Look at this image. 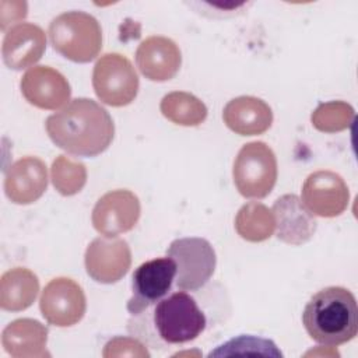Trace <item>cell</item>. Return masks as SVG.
<instances>
[{
	"label": "cell",
	"mask_w": 358,
	"mask_h": 358,
	"mask_svg": "<svg viewBox=\"0 0 358 358\" xmlns=\"http://www.w3.org/2000/svg\"><path fill=\"white\" fill-rule=\"evenodd\" d=\"M50 140L78 157H95L112 143L115 124L105 108L90 98H76L46 119Z\"/></svg>",
	"instance_id": "1"
},
{
	"label": "cell",
	"mask_w": 358,
	"mask_h": 358,
	"mask_svg": "<svg viewBox=\"0 0 358 358\" xmlns=\"http://www.w3.org/2000/svg\"><path fill=\"white\" fill-rule=\"evenodd\" d=\"M302 323L312 340L336 347L352 340L358 333V306L351 291L326 287L306 303Z\"/></svg>",
	"instance_id": "2"
},
{
	"label": "cell",
	"mask_w": 358,
	"mask_h": 358,
	"mask_svg": "<svg viewBox=\"0 0 358 358\" xmlns=\"http://www.w3.org/2000/svg\"><path fill=\"white\" fill-rule=\"evenodd\" d=\"M49 41L63 57L76 63L94 60L102 48V29L91 14L67 11L49 24Z\"/></svg>",
	"instance_id": "3"
},
{
	"label": "cell",
	"mask_w": 358,
	"mask_h": 358,
	"mask_svg": "<svg viewBox=\"0 0 358 358\" xmlns=\"http://www.w3.org/2000/svg\"><path fill=\"white\" fill-rule=\"evenodd\" d=\"M154 324L164 341L183 344L197 338L204 331L207 320L194 298L179 291L157 303Z\"/></svg>",
	"instance_id": "4"
},
{
	"label": "cell",
	"mask_w": 358,
	"mask_h": 358,
	"mask_svg": "<svg viewBox=\"0 0 358 358\" xmlns=\"http://www.w3.org/2000/svg\"><path fill=\"white\" fill-rule=\"evenodd\" d=\"M234 183L238 192L248 199H263L277 182V158L263 141L245 144L232 168Z\"/></svg>",
	"instance_id": "5"
},
{
	"label": "cell",
	"mask_w": 358,
	"mask_h": 358,
	"mask_svg": "<svg viewBox=\"0 0 358 358\" xmlns=\"http://www.w3.org/2000/svg\"><path fill=\"white\" fill-rule=\"evenodd\" d=\"M166 256L176 264V287L182 291H197L211 278L217 257L214 248L204 238H179L166 249Z\"/></svg>",
	"instance_id": "6"
},
{
	"label": "cell",
	"mask_w": 358,
	"mask_h": 358,
	"mask_svg": "<svg viewBox=\"0 0 358 358\" xmlns=\"http://www.w3.org/2000/svg\"><path fill=\"white\" fill-rule=\"evenodd\" d=\"M92 87L103 103L126 106L138 92V76L126 56L106 53L94 66Z\"/></svg>",
	"instance_id": "7"
},
{
	"label": "cell",
	"mask_w": 358,
	"mask_h": 358,
	"mask_svg": "<svg viewBox=\"0 0 358 358\" xmlns=\"http://www.w3.org/2000/svg\"><path fill=\"white\" fill-rule=\"evenodd\" d=\"M39 309L48 323L57 327H70L78 323L85 313L84 291L71 278H53L41 294Z\"/></svg>",
	"instance_id": "8"
},
{
	"label": "cell",
	"mask_w": 358,
	"mask_h": 358,
	"mask_svg": "<svg viewBox=\"0 0 358 358\" xmlns=\"http://www.w3.org/2000/svg\"><path fill=\"white\" fill-rule=\"evenodd\" d=\"M176 275V264L171 257H158L140 264L131 277L133 295L127 310L138 315L155 302H159L171 289Z\"/></svg>",
	"instance_id": "9"
},
{
	"label": "cell",
	"mask_w": 358,
	"mask_h": 358,
	"mask_svg": "<svg viewBox=\"0 0 358 358\" xmlns=\"http://www.w3.org/2000/svg\"><path fill=\"white\" fill-rule=\"evenodd\" d=\"M141 214L138 197L126 189L105 193L92 210V225L103 236L115 238L134 228Z\"/></svg>",
	"instance_id": "10"
},
{
	"label": "cell",
	"mask_w": 358,
	"mask_h": 358,
	"mask_svg": "<svg viewBox=\"0 0 358 358\" xmlns=\"http://www.w3.org/2000/svg\"><path fill=\"white\" fill-rule=\"evenodd\" d=\"M350 192L344 179L333 171L310 173L302 186V203L319 217H337L348 206Z\"/></svg>",
	"instance_id": "11"
},
{
	"label": "cell",
	"mask_w": 358,
	"mask_h": 358,
	"mask_svg": "<svg viewBox=\"0 0 358 358\" xmlns=\"http://www.w3.org/2000/svg\"><path fill=\"white\" fill-rule=\"evenodd\" d=\"M88 275L101 284H113L123 278L131 264V252L126 241L119 238L94 239L84 256Z\"/></svg>",
	"instance_id": "12"
},
{
	"label": "cell",
	"mask_w": 358,
	"mask_h": 358,
	"mask_svg": "<svg viewBox=\"0 0 358 358\" xmlns=\"http://www.w3.org/2000/svg\"><path fill=\"white\" fill-rule=\"evenodd\" d=\"M21 92L34 106L56 110L70 101L67 78L49 66L31 67L21 78Z\"/></svg>",
	"instance_id": "13"
},
{
	"label": "cell",
	"mask_w": 358,
	"mask_h": 358,
	"mask_svg": "<svg viewBox=\"0 0 358 358\" xmlns=\"http://www.w3.org/2000/svg\"><path fill=\"white\" fill-rule=\"evenodd\" d=\"M136 63L141 74L151 81H168L180 69L179 46L166 36L145 38L136 50Z\"/></svg>",
	"instance_id": "14"
},
{
	"label": "cell",
	"mask_w": 358,
	"mask_h": 358,
	"mask_svg": "<svg viewBox=\"0 0 358 358\" xmlns=\"http://www.w3.org/2000/svg\"><path fill=\"white\" fill-rule=\"evenodd\" d=\"M48 187V169L42 159L24 157L6 171L4 192L15 204L36 201Z\"/></svg>",
	"instance_id": "15"
},
{
	"label": "cell",
	"mask_w": 358,
	"mask_h": 358,
	"mask_svg": "<svg viewBox=\"0 0 358 358\" xmlns=\"http://www.w3.org/2000/svg\"><path fill=\"white\" fill-rule=\"evenodd\" d=\"M271 211L280 241L296 246L308 242L313 236L317 222L298 196L284 194L278 197Z\"/></svg>",
	"instance_id": "16"
},
{
	"label": "cell",
	"mask_w": 358,
	"mask_h": 358,
	"mask_svg": "<svg viewBox=\"0 0 358 358\" xmlns=\"http://www.w3.org/2000/svg\"><path fill=\"white\" fill-rule=\"evenodd\" d=\"M46 36L41 27L21 22L11 27L3 39V62L13 70L34 66L45 53Z\"/></svg>",
	"instance_id": "17"
},
{
	"label": "cell",
	"mask_w": 358,
	"mask_h": 358,
	"mask_svg": "<svg viewBox=\"0 0 358 358\" xmlns=\"http://www.w3.org/2000/svg\"><path fill=\"white\" fill-rule=\"evenodd\" d=\"M222 119L228 129L236 134L256 136L270 129L273 123V112L263 99L242 95L231 99L225 105Z\"/></svg>",
	"instance_id": "18"
},
{
	"label": "cell",
	"mask_w": 358,
	"mask_h": 358,
	"mask_svg": "<svg viewBox=\"0 0 358 358\" xmlns=\"http://www.w3.org/2000/svg\"><path fill=\"white\" fill-rule=\"evenodd\" d=\"M46 343L48 329L35 319L13 320L1 333V344L6 352L14 358L49 357Z\"/></svg>",
	"instance_id": "19"
},
{
	"label": "cell",
	"mask_w": 358,
	"mask_h": 358,
	"mask_svg": "<svg viewBox=\"0 0 358 358\" xmlns=\"http://www.w3.org/2000/svg\"><path fill=\"white\" fill-rule=\"evenodd\" d=\"M38 291V277L28 268L14 267L1 275L0 306L10 312L24 310L34 303Z\"/></svg>",
	"instance_id": "20"
},
{
	"label": "cell",
	"mask_w": 358,
	"mask_h": 358,
	"mask_svg": "<svg viewBox=\"0 0 358 358\" xmlns=\"http://www.w3.org/2000/svg\"><path fill=\"white\" fill-rule=\"evenodd\" d=\"M235 229L245 241L263 242L275 229L273 211L259 201H249L239 208L235 217Z\"/></svg>",
	"instance_id": "21"
},
{
	"label": "cell",
	"mask_w": 358,
	"mask_h": 358,
	"mask_svg": "<svg viewBox=\"0 0 358 358\" xmlns=\"http://www.w3.org/2000/svg\"><path fill=\"white\" fill-rule=\"evenodd\" d=\"M162 115L180 126H199L207 117V108L197 96L185 91H173L161 99Z\"/></svg>",
	"instance_id": "22"
},
{
	"label": "cell",
	"mask_w": 358,
	"mask_h": 358,
	"mask_svg": "<svg viewBox=\"0 0 358 358\" xmlns=\"http://www.w3.org/2000/svg\"><path fill=\"white\" fill-rule=\"evenodd\" d=\"M50 179L55 189L63 196L78 193L87 182L85 165L67 155H59L52 164Z\"/></svg>",
	"instance_id": "23"
},
{
	"label": "cell",
	"mask_w": 358,
	"mask_h": 358,
	"mask_svg": "<svg viewBox=\"0 0 358 358\" xmlns=\"http://www.w3.org/2000/svg\"><path fill=\"white\" fill-rule=\"evenodd\" d=\"M354 108L344 101H330L320 103L312 113L310 120L315 129L323 133L345 130L354 122Z\"/></svg>",
	"instance_id": "24"
},
{
	"label": "cell",
	"mask_w": 358,
	"mask_h": 358,
	"mask_svg": "<svg viewBox=\"0 0 358 358\" xmlns=\"http://www.w3.org/2000/svg\"><path fill=\"white\" fill-rule=\"evenodd\" d=\"M268 355V357H282L277 345L267 338L256 337L250 334H242L228 340L227 343L218 345L208 357H229V355Z\"/></svg>",
	"instance_id": "25"
},
{
	"label": "cell",
	"mask_w": 358,
	"mask_h": 358,
	"mask_svg": "<svg viewBox=\"0 0 358 358\" xmlns=\"http://www.w3.org/2000/svg\"><path fill=\"white\" fill-rule=\"evenodd\" d=\"M102 355L109 357H150L147 348L136 338L131 337H115L109 340L103 348Z\"/></svg>",
	"instance_id": "26"
},
{
	"label": "cell",
	"mask_w": 358,
	"mask_h": 358,
	"mask_svg": "<svg viewBox=\"0 0 358 358\" xmlns=\"http://www.w3.org/2000/svg\"><path fill=\"white\" fill-rule=\"evenodd\" d=\"M8 7L11 8L10 11L1 10L0 11V27L3 31L7 29V25L21 21L27 17V3L25 1H7Z\"/></svg>",
	"instance_id": "27"
}]
</instances>
